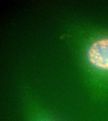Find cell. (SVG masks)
<instances>
[{"label":"cell","instance_id":"cell-1","mask_svg":"<svg viewBox=\"0 0 108 121\" xmlns=\"http://www.w3.org/2000/svg\"><path fill=\"white\" fill-rule=\"evenodd\" d=\"M90 62L99 69L108 70V39L94 43L88 51Z\"/></svg>","mask_w":108,"mask_h":121},{"label":"cell","instance_id":"cell-2","mask_svg":"<svg viewBox=\"0 0 108 121\" xmlns=\"http://www.w3.org/2000/svg\"><path fill=\"white\" fill-rule=\"evenodd\" d=\"M32 121H53L46 115H37L35 117H34Z\"/></svg>","mask_w":108,"mask_h":121}]
</instances>
